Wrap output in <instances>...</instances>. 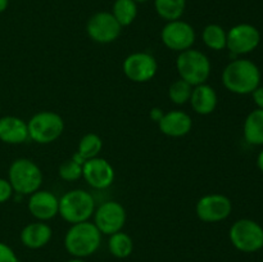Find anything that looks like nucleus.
Wrapping results in <instances>:
<instances>
[{
    "mask_svg": "<svg viewBox=\"0 0 263 262\" xmlns=\"http://www.w3.org/2000/svg\"><path fill=\"white\" fill-rule=\"evenodd\" d=\"M162 134L171 138H181L190 133L193 127L192 117L182 110H170L162 115L158 121Z\"/></svg>",
    "mask_w": 263,
    "mask_h": 262,
    "instance_id": "obj_16",
    "label": "nucleus"
},
{
    "mask_svg": "<svg viewBox=\"0 0 263 262\" xmlns=\"http://www.w3.org/2000/svg\"><path fill=\"white\" fill-rule=\"evenodd\" d=\"M253 99L254 103L258 105L259 109H263V86H258L253 92Z\"/></svg>",
    "mask_w": 263,
    "mask_h": 262,
    "instance_id": "obj_30",
    "label": "nucleus"
},
{
    "mask_svg": "<svg viewBox=\"0 0 263 262\" xmlns=\"http://www.w3.org/2000/svg\"><path fill=\"white\" fill-rule=\"evenodd\" d=\"M197 215L204 222H218L230 216L233 211L231 200L222 194H208L197 203Z\"/></svg>",
    "mask_w": 263,
    "mask_h": 262,
    "instance_id": "obj_12",
    "label": "nucleus"
},
{
    "mask_svg": "<svg viewBox=\"0 0 263 262\" xmlns=\"http://www.w3.org/2000/svg\"><path fill=\"white\" fill-rule=\"evenodd\" d=\"M112 14L121 27L128 26L135 21L138 15V4L134 0H116L113 4Z\"/></svg>",
    "mask_w": 263,
    "mask_h": 262,
    "instance_id": "obj_22",
    "label": "nucleus"
},
{
    "mask_svg": "<svg viewBox=\"0 0 263 262\" xmlns=\"http://www.w3.org/2000/svg\"><path fill=\"white\" fill-rule=\"evenodd\" d=\"M8 181L15 193L21 195H31L41 186L43 174L35 162L27 158H18L10 164Z\"/></svg>",
    "mask_w": 263,
    "mask_h": 262,
    "instance_id": "obj_4",
    "label": "nucleus"
},
{
    "mask_svg": "<svg viewBox=\"0 0 263 262\" xmlns=\"http://www.w3.org/2000/svg\"><path fill=\"white\" fill-rule=\"evenodd\" d=\"M259 68L249 59H235L222 72L223 86L234 94H251L259 86Z\"/></svg>",
    "mask_w": 263,
    "mask_h": 262,
    "instance_id": "obj_1",
    "label": "nucleus"
},
{
    "mask_svg": "<svg viewBox=\"0 0 263 262\" xmlns=\"http://www.w3.org/2000/svg\"><path fill=\"white\" fill-rule=\"evenodd\" d=\"M28 138L39 144L55 141L64 130L63 118L55 112H39L31 117L27 123Z\"/></svg>",
    "mask_w": 263,
    "mask_h": 262,
    "instance_id": "obj_6",
    "label": "nucleus"
},
{
    "mask_svg": "<svg viewBox=\"0 0 263 262\" xmlns=\"http://www.w3.org/2000/svg\"><path fill=\"white\" fill-rule=\"evenodd\" d=\"M193 87L194 86H192V85H190L189 82L185 81V80H176L175 82H172V85L168 89L170 99H171V102H174L175 104H185V103L190 100Z\"/></svg>",
    "mask_w": 263,
    "mask_h": 262,
    "instance_id": "obj_26",
    "label": "nucleus"
},
{
    "mask_svg": "<svg viewBox=\"0 0 263 262\" xmlns=\"http://www.w3.org/2000/svg\"><path fill=\"white\" fill-rule=\"evenodd\" d=\"M0 262H20L17 254L8 244L0 241Z\"/></svg>",
    "mask_w": 263,
    "mask_h": 262,
    "instance_id": "obj_28",
    "label": "nucleus"
},
{
    "mask_svg": "<svg viewBox=\"0 0 263 262\" xmlns=\"http://www.w3.org/2000/svg\"><path fill=\"white\" fill-rule=\"evenodd\" d=\"M229 236L233 246L246 253H253L263 247V228L249 218L236 221L230 228Z\"/></svg>",
    "mask_w": 263,
    "mask_h": 262,
    "instance_id": "obj_7",
    "label": "nucleus"
},
{
    "mask_svg": "<svg viewBox=\"0 0 263 262\" xmlns=\"http://www.w3.org/2000/svg\"><path fill=\"white\" fill-rule=\"evenodd\" d=\"M257 164H258L259 170L263 172V151L258 154V158H257Z\"/></svg>",
    "mask_w": 263,
    "mask_h": 262,
    "instance_id": "obj_33",
    "label": "nucleus"
},
{
    "mask_svg": "<svg viewBox=\"0 0 263 262\" xmlns=\"http://www.w3.org/2000/svg\"><path fill=\"white\" fill-rule=\"evenodd\" d=\"M67 262H85V261L81 258H73V259H69V261H67Z\"/></svg>",
    "mask_w": 263,
    "mask_h": 262,
    "instance_id": "obj_34",
    "label": "nucleus"
},
{
    "mask_svg": "<svg viewBox=\"0 0 263 262\" xmlns=\"http://www.w3.org/2000/svg\"><path fill=\"white\" fill-rule=\"evenodd\" d=\"M161 39L167 48L181 53L192 49L195 43V31L190 23L181 20L171 21L162 28Z\"/></svg>",
    "mask_w": 263,
    "mask_h": 262,
    "instance_id": "obj_10",
    "label": "nucleus"
},
{
    "mask_svg": "<svg viewBox=\"0 0 263 262\" xmlns=\"http://www.w3.org/2000/svg\"><path fill=\"white\" fill-rule=\"evenodd\" d=\"M108 248H109L110 253L117 258H126L130 256L134 249L133 239L128 234L117 231L110 235L109 240H108Z\"/></svg>",
    "mask_w": 263,
    "mask_h": 262,
    "instance_id": "obj_23",
    "label": "nucleus"
},
{
    "mask_svg": "<svg viewBox=\"0 0 263 262\" xmlns=\"http://www.w3.org/2000/svg\"><path fill=\"white\" fill-rule=\"evenodd\" d=\"M13 188L8 180L0 177V203H5L9 200L13 195Z\"/></svg>",
    "mask_w": 263,
    "mask_h": 262,
    "instance_id": "obj_29",
    "label": "nucleus"
},
{
    "mask_svg": "<svg viewBox=\"0 0 263 262\" xmlns=\"http://www.w3.org/2000/svg\"><path fill=\"white\" fill-rule=\"evenodd\" d=\"M244 138L249 144L263 145V109L252 110L246 118Z\"/></svg>",
    "mask_w": 263,
    "mask_h": 262,
    "instance_id": "obj_20",
    "label": "nucleus"
},
{
    "mask_svg": "<svg viewBox=\"0 0 263 262\" xmlns=\"http://www.w3.org/2000/svg\"><path fill=\"white\" fill-rule=\"evenodd\" d=\"M190 104L198 115H210L217 105V94L215 89L207 84H200L193 87Z\"/></svg>",
    "mask_w": 263,
    "mask_h": 262,
    "instance_id": "obj_19",
    "label": "nucleus"
},
{
    "mask_svg": "<svg viewBox=\"0 0 263 262\" xmlns=\"http://www.w3.org/2000/svg\"><path fill=\"white\" fill-rule=\"evenodd\" d=\"M95 226L102 234L112 235L121 231L126 222V211L121 203L116 200H108L100 204L94 211Z\"/></svg>",
    "mask_w": 263,
    "mask_h": 262,
    "instance_id": "obj_9",
    "label": "nucleus"
},
{
    "mask_svg": "<svg viewBox=\"0 0 263 262\" xmlns=\"http://www.w3.org/2000/svg\"><path fill=\"white\" fill-rule=\"evenodd\" d=\"M121 25L109 12L95 13L90 17L86 25L87 35L99 44H109L117 40L121 35Z\"/></svg>",
    "mask_w": 263,
    "mask_h": 262,
    "instance_id": "obj_8",
    "label": "nucleus"
},
{
    "mask_svg": "<svg viewBox=\"0 0 263 262\" xmlns=\"http://www.w3.org/2000/svg\"><path fill=\"white\" fill-rule=\"evenodd\" d=\"M82 176L94 189H107L113 184L115 170L107 159L95 157L82 164Z\"/></svg>",
    "mask_w": 263,
    "mask_h": 262,
    "instance_id": "obj_14",
    "label": "nucleus"
},
{
    "mask_svg": "<svg viewBox=\"0 0 263 262\" xmlns=\"http://www.w3.org/2000/svg\"><path fill=\"white\" fill-rule=\"evenodd\" d=\"M180 77L189 82L192 86L205 84L211 74V62L200 50L187 49L180 53L176 61Z\"/></svg>",
    "mask_w": 263,
    "mask_h": 262,
    "instance_id": "obj_5",
    "label": "nucleus"
},
{
    "mask_svg": "<svg viewBox=\"0 0 263 262\" xmlns=\"http://www.w3.org/2000/svg\"><path fill=\"white\" fill-rule=\"evenodd\" d=\"M51 234L53 231L50 226L43 221L28 223L21 231V241L27 248L39 249L45 247L50 241Z\"/></svg>",
    "mask_w": 263,
    "mask_h": 262,
    "instance_id": "obj_18",
    "label": "nucleus"
},
{
    "mask_svg": "<svg viewBox=\"0 0 263 262\" xmlns=\"http://www.w3.org/2000/svg\"><path fill=\"white\" fill-rule=\"evenodd\" d=\"M202 39L205 45L213 50H222L226 48L228 32L220 25L211 23L204 27L202 32Z\"/></svg>",
    "mask_w": 263,
    "mask_h": 262,
    "instance_id": "obj_24",
    "label": "nucleus"
},
{
    "mask_svg": "<svg viewBox=\"0 0 263 262\" xmlns=\"http://www.w3.org/2000/svg\"><path fill=\"white\" fill-rule=\"evenodd\" d=\"M8 5H9V0H0V13L5 12Z\"/></svg>",
    "mask_w": 263,
    "mask_h": 262,
    "instance_id": "obj_32",
    "label": "nucleus"
},
{
    "mask_svg": "<svg viewBox=\"0 0 263 262\" xmlns=\"http://www.w3.org/2000/svg\"><path fill=\"white\" fill-rule=\"evenodd\" d=\"M151 116H152V117L154 118V120L157 121V122H158V121H159V118L162 117V113L159 112V109H153V110H152Z\"/></svg>",
    "mask_w": 263,
    "mask_h": 262,
    "instance_id": "obj_31",
    "label": "nucleus"
},
{
    "mask_svg": "<svg viewBox=\"0 0 263 262\" xmlns=\"http://www.w3.org/2000/svg\"><path fill=\"white\" fill-rule=\"evenodd\" d=\"M134 2L138 4V3H146V2H149V0H134Z\"/></svg>",
    "mask_w": 263,
    "mask_h": 262,
    "instance_id": "obj_35",
    "label": "nucleus"
},
{
    "mask_svg": "<svg viewBox=\"0 0 263 262\" xmlns=\"http://www.w3.org/2000/svg\"><path fill=\"white\" fill-rule=\"evenodd\" d=\"M123 72L134 82H146L153 79L158 69L156 58L149 53H133L123 61Z\"/></svg>",
    "mask_w": 263,
    "mask_h": 262,
    "instance_id": "obj_13",
    "label": "nucleus"
},
{
    "mask_svg": "<svg viewBox=\"0 0 263 262\" xmlns=\"http://www.w3.org/2000/svg\"><path fill=\"white\" fill-rule=\"evenodd\" d=\"M28 139L27 123L22 118L5 116L0 118V140L7 144H21Z\"/></svg>",
    "mask_w": 263,
    "mask_h": 262,
    "instance_id": "obj_17",
    "label": "nucleus"
},
{
    "mask_svg": "<svg viewBox=\"0 0 263 262\" xmlns=\"http://www.w3.org/2000/svg\"><path fill=\"white\" fill-rule=\"evenodd\" d=\"M28 211L39 221H48L59 212V199L48 190H37L28 199Z\"/></svg>",
    "mask_w": 263,
    "mask_h": 262,
    "instance_id": "obj_15",
    "label": "nucleus"
},
{
    "mask_svg": "<svg viewBox=\"0 0 263 262\" xmlns=\"http://www.w3.org/2000/svg\"><path fill=\"white\" fill-rule=\"evenodd\" d=\"M261 41V33L254 26L249 23H240L230 28L228 32L226 46L231 53L247 54L253 51Z\"/></svg>",
    "mask_w": 263,
    "mask_h": 262,
    "instance_id": "obj_11",
    "label": "nucleus"
},
{
    "mask_svg": "<svg viewBox=\"0 0 263 262\" xmlns=\"http://www.w3.org/2000/svg\"><path fill=\"white\" fill-rule=\"evenodd\" d=\"M186 0H154V8L158 15L163 20L176 21L184 14Z\"/></svg>",
    "mask_w": 263,
    "mask_h": 262,
    "instance_id": "obj_21",
    "label": "nucleus"
},
{
    "mask_svg": "<svg viewBox=\"0 0 263 262\" xmlns=\"http://www.w3.org/2000/svg\"><path fill=\"white\" fill-rule=\"evenodd\" d=\"M95 200L89 192L82 189L69 190L59 199V215L69 223L89 221L94 215Z\"/></svg>",
    "mask_w": 263,
    "mask_h": 262,
    "instance_id": "obj_3",
    "label": "nucleus"
},
{
    "mask_svg": "<svg viewBox=\"0 0 263 262\" xmlns=\"http://www.w3.org/2000/svg\"><path fill=\"white\" fill-rule=\"evenodd\" d=\"M103 141L100 139L99 135L94 133L86 134V135L82 136V139L79 143V152L77 153L87 161V159H91L98 157L99 152L102 151Z\"/></svg>",
    "mask_w": 263,
    "mask_h": 262,
    "instance_id": "obj_25",
    "label": "nucleus"
},
{
    "mask_svg": "<svg viewBox=\"0 0 263 262\" xmlns=\"http://www.w3.org/2000/svg\"><path fill=\"white\" fill-rule=\"evenodd\" d=\"M102 243V233L95 223L84 221L73 223L64 236V247L67 252L76 258L91 256L98 251Z\"/></svg>",
    "mask_w": 263,
    "mask_h": 262,
    "instance_id": "obj_2",
    "label": "nucleus"
},
{
    "mask_svg": "<svg viewBox=\"0 0 263 262\" xmlns=\"http://www.w3.org/2000/svg\"><path fill=\"white\" fill-rule=\"evenodd\" d=\"M262 262H263V261H262Z\"/></svg>",
    "mask_w": 263,
    "mask_h": 262,
    "instance_id": "obj_36",
    "label": "nucleus"
},
{
    "mask_svg": "<svg viewBox=\"0 0 263 262\" xmlns=\"http://www.w3.org/2000/svg\"><path fill=\"white\" fill-rule=\"evenodd\" d=\"M58 172L64 181H76L82 176V164L73 159H67L59 166Z\"/></svg>",
    "mask_w": 263,
    "mask_h": 262,
    "instance_id": "obj_27",
    "label": "nucleus"
}]
</instances>
